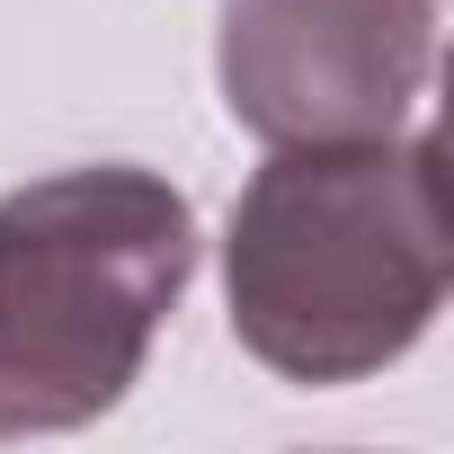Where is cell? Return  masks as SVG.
Listing matches in <instances>:
<instances>
[{
    "instance_id": "1",
    "label": "cell",
    "mask_w": 454,
    "mask_h": 454,
    "mask_svg": "<svg viewBox=\"0 0 454 454\" xmlns=\"http://www.w3.org/2000/svg\"><path fill=\"white\" fill-rule=\"evenodd\" d=\"M454 223L436 143H286L232 205V339L286 383L383 374L445 303Z\"/></svg>"
},
{
    "instance_id": "3",
    "label": "cell",
    "mask_w": 454,
    "mask_h": 454,
    "mask_svg": "<svg viewBox=\"0 0 454 454\" xmlns=\"http://www.w3.org/2000/svg\"><path fill=\"white\" fill-rule=\"evenodd\" d=\"M436 54L427 0H223V107L259 143H383Z\"/></svg>"
},
{
    "instance_id": "2",
    "label": "cell",
    "mask_w": 454,
    "mask_h": 454,
    "mask_svg": "<svg viewBox=\"0 0 454 454\" xmlns=\"http://www.w3.org/2000/svg\"><path fill=\"white\" fill-rule=\"evenodd\" d=\"M196 268V214L152 169H63L0 196V436L125 401Z\"/></svg>"
}]
</instances>
